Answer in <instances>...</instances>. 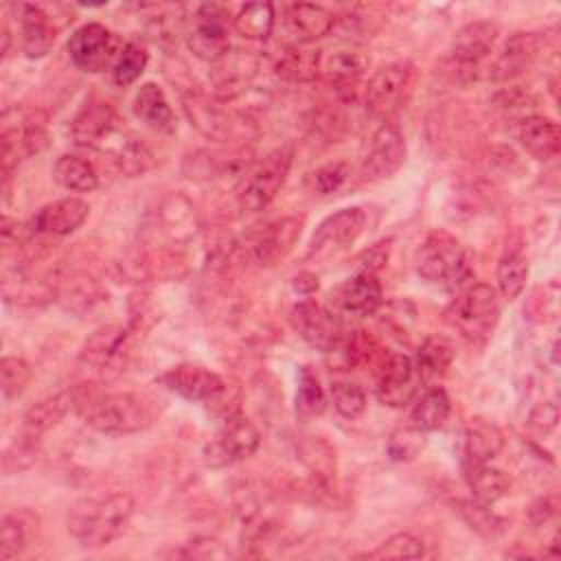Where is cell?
Here are the masks:
<instances>
[{"instance_id": "cell-1", "label": "cell", "mask_w": 561, "mask_h": 561, "mask_svg": "<svg viewBox=\"0 0 561 561\" xmlns=\"http://www.w3.org/2000/svg\"><path fill=\"white\" fill-rule=\"evenodd\" d=\"M134 497L125 491H99L79 497L66 517L70 537L83 548L112 543L129 524Z\"/></svg>"}, {"instance_id": "cell-2", "label": "cell", "mask_w": 561, "mask_h": 561, "mask_svg": "<svg viewBox=\"0 0 561 561\" xmlns=\"http://www.w3.org/2000/svg\"><path fill=\"white\" fill-rule=\"evenodd\" d=\"M83 423L101 434L125 436L147 430L156 421L153 403L134 392H112L81 401Z\"/></svg>"}, {"instance_id": "cell-3", "label": "cell", "mask_w": 561, "mask_h": 561, "mask_svg": "<svg viewBox=\"0 0 561 561\" xmlns=\"http://www.w3.org/2000/svg\"><path fill=\"white\" fill-rule=\"evenodd\" d=\"M414 267L419 276L443 289H460L471 278V263L462 243L445 232H430L414 254Z\"/></svg>"}, {"instance_id": "cell-4", "label": "cell", "mask_w": 561, "mask_h": 561, "mask_svg": "<svg viewBox=\"0 0 561 561\" xmlns=\"http://www.w3.org/2000/svg\"><path fill=\"white\" fill-rule=\"evenodd\" d=\"M445 320L467 342H486L500 320L497 291L486 283L460 287L458 296L445 309Z\"/></svg>"}, {"instance_id": "cell-5", "label": "cell", "mask_w": 561, "mask_h": 561, "mask_svg": "<svg viewBox=\"0 0 561 561\" xmlns=\"http://www.w3.org/2000/svg\"><path fill=\"white\" fill-rule=\"evenodd\" d=\"M500 26L495 22H469L465 24L454 42L445 61V77L451 83L467 85L480 77L482 61L491 55L497 44Z\"/></svg>"}, {"instance_id": "cell-6", "label": "cell", "mask_w": 561, "mask_h": 561, "mask_svg": "<svg viewBox=\"0 0 561 561\" xmlns=\"http://www.w3.org/2000/svg\"><path fill=\"white\" fill-rule=\"evenodd\" d=\"M291 162H294V147L280 145L274 151H270L265 158H261L256 164L245 169L237 188L239 206L248 213H259L267 208L270 202L280 191V186L285 184Z\"/></svg>"}, {"instance_id": "cell-7", "label": "cell", "mask_w": 561, "mask_h": 561, "mask_svg": "<svg viewBox=\"0 0 561 561\" xmlns=\"http://www.w3.org/2000/svg\"><path fill=\"white\" fill-rule=\"evenodd\" d=\"M182 105L191 125L208 140H248V127H252L250 121L239 112L228 110L226 103L193 92L182 99Z\"/></svg>"}, {"instance_id": "cell-8", "label": "cell", "mask_w": 561, "mask_h": 561, "mask_svg": "<svg viewBox=\"0 0 561 561\" xmlns=\"http://www.w3.org/2000/svg\"><path fill=\"white\" fill-rule=\"evenodd\" d=\"M261 445L259 427L241 414H232L224 419L217 434L204 445L202 460L210 469L230 467L250 458Z\"/></svg>"}, {"instance_id": "cell-9", "label": "cell", "mask_w": 561, "mask_h": 561, "mask_svg": "<svg viewBox=\"0 0 561 561\" xmlns=\"http://www.w3.org/2000/svg\"><path fill=\"white\" fill-rule=\"evenodd\" d=\"M127 42H123L116 33L105 28L99 22H88L79 26L70 37H68V55L70 61L83 70V72H103L112 70L116 64L118 55L123 53Z\"/></svg>"}, {"instance_id": "cell-10", "label": "cell", "mask_w": 561, "mask_h": 561, "mask_svg": "<svg viewBox=\"0 0 561 561\" xmlns=\"http://www.w3.org/2000/svg\"><path fill=\"white\" fill-rule=\"evenodd\" d=\"M230 15L221 4H199L193 11L188 28L184 33L188 50L208 64L219 61L230 50L228 39Z\"/></svg>"}, {"instance_id": "cell-11", "label": "cell", "mask_w": 561, "mask_h": 561, "mask_svg": "<svg viewBox=\"0 0 561 561\" xmlns=\"http://www.w3.org/2000/svg\"><path fill=\"white\" fill-rule=\"evenodd\" d=\"M414 359L403 353H383L375 370V397L390 408L412 403L421 390Z\"/></svg>"}, {"instance_id": "cell-12", "label": "cell", "mask_w": 561, "mask_h": 561, "mask_svg": "<svg viewBox=\"0 0 561 561\" xmlns=\"http://www.w3.org/2000/svg\"><path fill=\"white\" fill-rule=\"evenodd\" d=\"M405 153H408V147L401 129L394 123L383 121L373 131V136L368 138L362 151L359 173L366 182L386 180L401 169V164L405 162Z\"/></svg>"}, {"instance_id": "cell-13", "label": "cell", "mask_w": 561, "mask_h": 561, "mask_svg": "<svg viewBox=\"0 0 561 561\" xmlns=\"http://www.w3.org/2000/svg\"><path fill=\"white\" fill-rule=\"evenodd\" d=\"M129 357V331L118 324L99 327L83 342L79 364L99 373L101 377H116L125 370Z\"/></svg>"}, {"instance_id": "cell-14", "label": "cell", "mask_w": 561, "mask_h": 561, "mask_svg": "<svg viewBox=\"0 0 561 561\" xmlns=\"http://www.w3.org/2000/svg\"><path fill=\"white\" fill-rule=\"evenodd\" d=\"M160 381L175 394L213 405V408H224L226 394H228V383L221 375H217L210 368H204L199 364H180L169 368L164 375H160Z\"/></svg>"}, {"instance_id": "cell-15", "label": "cell", "mask_w": 561, "mask_h": 561, "mask_svg": "<svg viewBox=\"0 0 561 561\" xmlns=\"http://www.w3.org/2000/svg\"><path fill=\"white\" fill-rule=\"evenodd\" d=\"M412 70L410 61H392L375 70L364 85V103L368 112L375 116H388L394 112L410 85Z\"/></svg>"}, {"instance_id": "cell-16", "label": "cell", "mask_w": 561, "mask_h": 561, "mask_svg": "<svg viewBox=\"0 0 561 561\" xmlns=\"http://www.w3.org/2000/svg\"><path fill=\"white\" fill-rule=\"evenodd\" d=\"M364 226L366 213L357 206H348L329 215L316 228L307 248V259H320L351 245L364 232Z\"/></svg>"}, {"instance_id": "cell-17", "label": "cell", "mask_w": 561, "mask_h": 561, "mask_svg": "<svg viewBox=\"0 0 561 561\" xmlns=\"http://www.w3.org/2000/svg\"><path fill=\"white\" fill-rule=\"evenodd\" d=\"M289 320L298 335L322 353H331L344 337L340 318L313 300H300L294 305Z\"/></svg>"}, {"instance_id": "cell-18", "label": "cell", "mask_w": 561, "mask_h": 561, "mask_svg": "<svg viewBox=\"0 0 561 561\" xmlns=\"http://www.w3.org/2000/svg\"><path fill=\"white\" fill-rule=\"evenodd\" d=\"M300 230H302V219L298 217L274 219L250 234V239L245 241L248 256L261 267H272L287 256V252L298 241Z\"/></svg>"}, {"instance_id": "cell-19", "label": "cell", "mask_w": 561, "mask_h": 561, "mask_svg": "<svg viewBox=\"0 0 561 561\" xmlns=\"http://www.w3.org/2000/svg\"><path fill=\"white\" fill-rule=\"evenodd\" d=\"M18 116V112H15ZM2 175L9 180L11 171L26 158L39 153L48 145V134L42 127V123L28 121L24 116H18L15 121H9L2 116Z\"/></svg>"}, {"instance_id": "cell-20", "label": "cell", "mask_w": 561, "mask_h": 561, "mask_svg": "<svg viewBox=\"0 0 561 561\" xmlns=\"http://www.w3.org/2000/svg\"><path fill=\"white\" fill-rule=\"evenodd\" d=\"M261 68V57L254 50H228L213 64L210 81L215 85V99L228 103L241 96Z\"/></svg>"}, {"instance_id": "cell-21", "label": "cell", "mask_w": 561, "mask_h": 561, "mask_svg": "<svg viewBox=\"0 0 561 561\" xmlns=\"http://www.w3.org/2000/svg\"><path fill=\"white\" fill-rule=\"evenodd\" d=\"M90 215V204L81 197H64L42 206L26 224V237H66L72 234Z\"/></svg>"}, {"instance_id": "cell-22", "label": "cell", "mask_w": 561, "mask_h": 561, "mask_svg": "<svg viewBox=\"0 0 561 561\" xmlns=\"http://www.w3.org/2000/svg\"><path fill=\"white\" fill-rule=\"evenodd\" d=\"M541 50V35L539 33H513L493 61L486 66V79L493 83L513 81L524 75Z\"/></svg>"}, {"instance_id": "cell-23", "label": "cell", "mask_w": 561, "mask_h": 561, "mask_svg": "<svg viewBox=\"0 0 561 561\" xmlns=\"http://www.w3.org/2000/svg\"><path fill=\"white\" fill-rule=\"evenodd\" d=\"M283 24L291 37V46H305L329 35L335 24V15L322 4L294 2L285 7Z\"/></svg>"}, {"instance_id": "cell-24", "label": "cell", "mask_w": 561, "mask_h": 561, "mask_svg": "<svg viewBox=\"0 0 561 561\" xmlns=\"http://www.w3.org/2000/svg\"><path fill=\"white\" fill-rule=\"evenodd\" d=\"M121 127L118 112L103 101L88 103L72 121H70V138L81 147H99Z\"/></svg>"}, {"instance_id": "cell-25", "label": "cell", "mask_w": 561, "mask_h": 561, "mask_svg": "<svg viewBox=\"0 0 561 561\" xmlns=\"http://www.w3.org/2000/svg\"><path fill=\"white\" fill-rule=\"evenodd\" d=\"M20 24V48L24 57L39 59L44 57L55 42L53 18L39 4H18L13 7Z\"/></svg>"}, {"instance_id": "cell-26", "label": "cell", "mask_w": 561, "mask_h": 561, "mask_svg": "<svg viewBox=\"0 0 561 561\" xmlns=\"http://www.w3.org/2000/svg\"><path fill=\"white\" fill-rule=\"evenodd\" d=\"M383 300L381 283L375 272L359 270L355 276L344 280L335 291L337 307L348 316H370Z\"/></svg>"}, {"instance_id": "cell-27", "label": "cell", "mask_w": 561, "mask_h": 561, "mask_svg": "<svg viewBox=\"0 0 561 561\" xmlns=\"http://www.w3.org/2000/svg\"><path fill=\"white\" fill-rule=\"evenodd\" d=\"M79 403H81V397L77 388L59 390L55 394L39 399L22 416V436L39 438L44 432L55 427L70 412V408Z\"/></svg>"}, {"instance_id": "cell-28", "label": "cell", "mask_w": 561, "mask_h": 561, "mask_svg": "<svg viewBox=\"0 0 561 561\" xmlns=\"http://www.w3.org/2000/svg\"><path fill=\"white\" fill-rule=\"evenodd\" d=\"M515 136L519 140V145L535 158L541 162L552 160L559 149H561V134H559V125L541 114H526L524 118H519L517 127H515Z\"/></svg>"}, {"instance_id": "cell-29", "label": "cell", "mask_w": 561, "mask_h": 561, "mask_svg": "<svg viewBox=\"0 0 561 561\" xmlns=\"http://www.w3.org/2000/svg\"><path fill=\"white\" fill-rule=\"evenodd\" d=\"M131 110H134L136 118H140L153 131L173 134L175 127H178L175 114H173V110L167 101L164 90L153 81H147L136 90Z\"/></svg>"}, {"instance_id": "cell-30", "label": "cell", "mask_w": 561, "mask_h": 561, "mask_svg": "<svg viewBox=\"0 0 561 561\" xmlns=\"http://www.w3.org/2000/svg\"><path fill=\"white\" fill-rule=\"evenodd\" d=\"M504 447L502 430L484 419L471 416L465 425V458L471 462H491Z\"/></svg>"}, {"instance_id": "cell-31", "label": "cell", "mask_w": 561, "mask_h": 561, "mask_svg": "<svg viewBox=\"0 0 561 561\" xmlns=\"http://www.w3.org/2000/svg\"><path fill=\"white\" fill-rule=\"evenodd\" d=\"M462 478L471 489L473 497L484 504H493L502 500L511 489V478L502 469L493 467L491 462L462 460Z\"/></svg>"}, {"instance_id": "cell-32", "label": "cell", "mask_w": 561, "mask_h": 561, "mask_svg": "<svg viewBox=\"0 0 561 561\" xmlns=\"http://www.w3.org/2000/svg\"><path fill=\"white\" fill-rule=\"evenodd\" d=\"M366 66H368V61L362 53H357V50H337L327 59L324 72H327L329 83L335 88V92L342 99L348 101V99L355 96Z\"/></svg>"}, {"instance_id": "cell-33", "label": "cell", "mask_w": 561, "mask_h": 561, "mask_svg": "<svg viewBox=\"0 0 561 561\" xmlns=\"http://www.w3.org/2000/svg\"><path fill=\"white\" fill-rule=\"evenodd\" d=\"M451 362H454V346L447 337H440V335L425 337L414 355V366L423 386H434L447 373Z\"/></svg>"}, {"instance_id": "cell-34", "label": "cell", "mask_w": 561, "mask_h": 561, "mask_svg": "<svg viewBox=\"0 0 561 561\" xmlns=\"http://www.w3.org/2000/svg\"><path fill=\"white\" fill-rule=\"evenodd\" d=\"M451 414V401L440 386H427L423 394H416L410 410V425L434 432L440 430Z\"/></svg>"}, {"instance_id": "cell-35", "label": "cell", "mask_w": 561, "mask_h": 561, "mask_svg": "<svg viewBox=\"0 0 561 561\" xmlns=\"http://www.w3.org/2000/svg\"><path fill=\"white\" fill-rule=\"evenodd\" d=\"M53 178L59 186L72 193H90L99 186L94 164L77 153H61L53 164Z\"/></svg>"}, {"instance_id": "cell-36", "label": "cell", "mask_w": 561, "mask_h": 561, "mask_svg": "<svg viewBox=\"0 0 561 561\" xmlns=\"http://www.w3.org/2000/svg\"><path fill=\"white\" fill-rule=\"evenodd\" d=\"M320 61V50L289 46L274 64V72L278 79L289 83H309L318 77Z\"/></svg>"}, {"instance_id": "cell-37", "label": "cell", "mask_w": 561, "mask_h": 561, "mask_svg": "<svg viewBox=\"0 0 561 561\" xmlns=\"http://www.w3.org/2000/svg\"><path fill=\"white\" fill-rule=\"evenodd\" d=\"M274 22H276V13L272 2H248L232 18L234 31L243 39H252V42L267 39L274 31Z\"/></svg>"}, {"instance_id": "cell-38", "label": "cell", "mask_w": 561, "mask_h": 561, "mask_svg": "<svg viewBox=\"0 0 561 561\" xmlns=\"http://www.w3.org/2000/svg\"><path fill=\"white\" fill-rule=\"evenodd\" d=\"M298 454L305 467L320 480L331 482L335 478V451L320 436H305L298 443Z\"/></svg>"}, {"instance_id": "cell-39", "label": "cell", "mask_w": 561, "mask_h": 561, "mask_svg": "<svg viewBox=\"0 0 561 561\" xmlns=\"http://www.w3.org/2000/svg\"><path fill=\"white\" fill-rule=\"evenodd\" d=\"M495 278H497V289L506 300H515L524 287H526V278H528V261L519 250H508L502 254L497 270H495Z\"/></svg>"}, {"instance_id": "cell-40", "label": "cell", "mask_w": 561, "mask_h": 561, "mask_svg": "<svg viewBox=\"0 0 561 561\" xmlns=\"http://www.w3.org/2000/svg\"><path fill=\"white\" fill-rule=\"evenodd\" d=\"M456 511L465 519V524L476 530L482 537H497L504 530V519L491 511V504H484L480 500H456Z\"/></svg>"}, {"instance_id": "cell-41", "label": "cell", "mask_w": 561, "mask_h": 561, "mask_svg": "<svg viewBox=\"0 0 561 561\" xmlns=\"http://www.w3.org/2000/svg\"><path fill=\"white\" fill-rule=\"evenodd\" d=\"M296 414L300 419H313L320 416L327 408V397L324 390L318 381V377L311 373L309 366H302L298 373V388H296Z\"/></svg>"}, {"instance_id": "cell-42", "label": "cell", "mask_w": 561, "mask_h": 561, "mask_svg": "<svg viewBox=\"0 0 561 561\" xmlns=\"http://www.w3.org/2000/svg\"><path fill=\"white\" fill-rule=\"evenodd\" d=\"M195 208L182 195L167 197L162 206V224L171 239H191L195 234Z\"/></svg>"}, {"instance_id": "cell-43", "label": "cell", "mask_w": 561, "mask_h": 561, "mask_svg": "<svg viewBox=\"0 0 561 561\" xmlns=\"http://www.w3.org/2000/svg\"><path fill=\"white\" fill-rule=\"evenodd\" d=\"M149 61V53L140 42H127L123 53L118 55L116 64L112 66V81L121 88L131 85L136 79H140V75L145 72Z\"/></svg>"}, {"instance_id": "cell-44", "label": "cell", "mask_w": 561, "mask_h": 561, "mask_svg": "<svg viewBox=\"0 0 561 561\" xmlns=\"http://www.w3.org/2000/svg\"><path fill=\"white\" fill-rule=\"evenodd\" d=\"M329 397L335 412L344 419H357L366 410V392L357 381L333 379L329 383Z\"/></svg>"}, {"instance_id": "cell-45", "label": "cell", "mask_w": 561, "mask_h": 561, "mask_svg": "<svg viewBox=\"0 0 561 561\" xmlns=\"http://www.w3.org/2000/svg\"><path fill=\"white\" fill-rule=\"evenodd\" d=\"M31 377H33V370H31L26 359L13 357V355L2 357V362H0V390H2V399L11 401V399L20 397L26 390Z\"/></svg>"}, {"instance_id": "cell-46", "label": "cell", "mask_w": 561, "mask_h": 561, "mask_svg": "<svg viewBox=\"0 0 561 561\" xmlns=\"http://www.w3.org/2000/svg\"><path fill=\"white\" fill-rule=\"evenodd\" d=\"M28 546V528L22 515L7 513L0 522V559L11 561Z\"/></svg>"}, {"instance_id": "cell-47", "label": "cell", "mask_w": 561, "mask_h": 561, "mask_svg": "<svg viewBox=\"0 0 561 561\" xmlns=\"http://www.w3.org/2000/svg\"><path fill=\"white\" fill-rule=\"evenodd\" d=\"M425 554V546L419 537L410 533H397L381 541L375 550L366 552V559H421Z\"/></svg>"}, {"instance_id": "cell-48", "label": "cell", "mask_w": 561, "mask_h": 561, "mask_svg": "<svg viewBox=\"0 0 561 561\" xmlns=\"http://www.w3.org/2000/svg\"><path fill=\"white\" fill-rule=\"evenodd\" d=\"M423 447H425V432L410 423L405 427H397L388 438V456L397 462L414 460L423 451Z\"/></svg>"}, {"instance_id": "cell-49", "label": "cell", "mask_w": 561, "mask_h": 561, "mask_svg": "<svg viewBox=\"0 0 561 561\" xmlns=\"http://www.w3.org/2000/svg\"><path fill=\"white\" fill-rule=\"evenodd\" d=\"M348 175H351V169H348L346 162H329V164L313 171V175H311L313 191L318 195L337 193L346 184Z\"/></svg>"}, {"instance_id": "cell-50", "label": "cell", "mask_w": 561, "mask_h": 561, "mask_svg": "<svg viewBox=\"0 0 561 561\" xmlns=\"http://www.w3.org/2000/svg\"><path fill=\"white\" fill-rule=\"evenodd\" d=\"M35 445H37V438H28V436L20 434V438L2 456L4 473L11 476V473H18V471L31 467L35 460Z\"/></svg>"}, {"instance_id": "cell-51", "label": "cell", "mask_w": 561, "mask_h": 561, "mask_svg": "<svg viewBox=\"0 0 561 561\" xmlns=\"http://www.w3.org/2000/svg\"><path fill=\"white\" fill-rule=\"evenodd\" d=\"M557 421H559V408H557V401H541L537 403L530 412H528V427L530 432L539 434V436H546L550 434L554 427H557Z\"/></svg>"}, {"instance_id": "cell-52", "label": "cell", "mask_w": 561, "mask_h": 561, "mask_svg": "<svg viewBox=\"0 0 561 561\" xmlns=\"http://www.w3.org/2000/svg\"><path fill=\"white\" fill-rule=\"evenodd\" d=\"M180 554L188 559H226L230 557V550L215 537H197L188 541Z\"/></svg>"}, {"instance_id": "cell-53", "label": "cell", "mask_w": 561, "mask_h": 561, "mask_svg": "<svg viewBox=\"0 0 561 561\" xmlns=\"http://www.w3.org/2000/svg\"><path fill=\"white\" fill-rule=\"evenodd\" d=\"M557 511H559V497H557V493H548V495L537 497L530 504L528 519L533 526H541V524L550 522L552 517H557Z\"/></svg>"}, {"instance_id": "cell-54", "label": "cell", "mask_w": 561, "mask_h": 561, "mask_svg": "<svg viewBox=\"0 0 561 561\" xmlns=\"http://www.w3.org/2000/svg\"><path fill=\"white\" fill-rule=\"evenodd\" d=\"M294 287H296L298 291H302V294H309V291L318 289V278H316L313 274L302 272V274H298V276L294 278Z\"/></svg>"}]
</instances>
